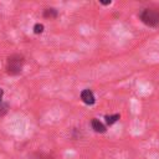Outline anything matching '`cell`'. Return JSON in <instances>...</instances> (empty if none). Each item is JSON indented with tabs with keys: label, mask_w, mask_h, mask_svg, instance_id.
Listing matches in <instances>:
<instances>
[{
	"label": "cell",
	"mask_w": 159,
	"mask_h": 159,
	"mask_svg": "<svg viewBox=\"0 0 159 159\" xmlns=\"http://www.w3.org/2000/svg\"><path fill=\"white\" fill-rule=\"evenodd\" d=\"M42 31H43V25L42 24H36L34 26V32L35 34H41Z\"/></svg>",
	"instance_id": "8"
},
{
	"label": "cell",
	"mask_w": 159,
	"mask_h": 159,
	"mask_svg": "<svg viewBox=\"0 0 159 159\" xmlns=\"http://www.w3.org/2000/svg\"><path fill=\"white\" fill-rule=\"evenodd\" d=\"M22 65H24V56L15 53L7 57V66H6V71L9 75L15 76L19 75L22 70Z\"/></svg>",
	"instance_id": "1"
},
{
	"label": "cell",
	"mask_w": 159,
	"mask_h": 159,
	"mask_svg": "<svg viewBox=\"0 0 159 159\" xmlns=\"http://www.w3.org/2000/svg\"><path fill=\"white\" fill-rule=\"evenodd\" d=\"M2 96H4V91L0 88V102H2V101H1V99H2Z\"/></svg>",
	"instance_id": "9"
},
{
	"label": "cell",
	"mask_w": 159,
	"mask_h": 159,
	"mask_svg": "<svg viewBox=\"0 0 159 159\" xmlns=\"http://www.w3.org/2000/svg\"><path fill=\"white\" fill-rule=\"evenodd\" d=\"M92 128L97 132V133H104L106 132V127L103 125V123L97 119V118H93L92 119Z\"/></svg>",
	"instance_id": "4"
},
{
	"label": "cell",
	"mask_w": 159,
	"mask_h": 159,
	"mask_svg": "<svg viewBox=\"0 0 159 159\" xmlns=\"http://www.w3.org/2000/svg\"><path fill=\"white\" fill-rule=\"evenodd\" d=\"M119 114H112V116H106V122H107V124L108 125H112V124H114L118 119H119Z\"/></svg>",
	"instance_id": "5"
},
{
	"label": "cell",
	"mask_w": 159,
	"mask_h": 159,
	"mask_svg": "<svg viewBox=\"0 0 159 159\" xmlns=\"http://www.w3.org/2000/svg\"><path fill=\"white\" fill-rule=\"evenodd\" d=\"M81 99H82L83 103H86L88 106H91V104H93L96 102L94 94H93V92L91 89H83L81 92Z\"/></svg>",
	"instance_id": "3"
},
{
	"label": "cell",
	"mask_w": 159,
	"mask_h": 159,
	"mask_svg": "<svg viewBox=\"0 0 159 159\" xmlns=\"http://www.w3.org/2000/svg\"><path fill=\"white\" fill-rule=\"evenodd\" d=\"M7 103H4V102H0V116H4L6 112H7Z\"/></svg>",
	"instance_id": "7"
},
{
	"label": "cell",
	"mask_w": 159,
	"mask_h": 159,
	"mask_svg": "<svg viewBox=\"0 0 159 159\" xmlns=\"http://www.w3.org/2000/svg\"><path fill=\"white\" fill-rule=\"evenodd\" d=\"M140 20L148 26H158L159 25V11L157 9H144L140 14Z\"/></svg>",
	"instance_id": "2"
},
{
	"label": "cell",
	"mask_w": 159,
	"mask_h": 159,
	"mask_svg": "<svg viewBox=\"0 0 159 159\" xmlns=\"http://www.w3.org/2000/svg\"><path fill=\"white\" fill-rule=\"evenodd\" d=\"M43 16L45 17H56L57 16V11L55 9H45Z\"/></svg>",
	"instance_id": "6"
}]
</instances>
